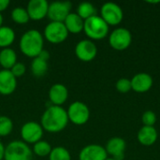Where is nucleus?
<instances>
[{
    "mask_svg": "<svg viewBox=\"0 0 160 160\" xmlns=\"http://www.w3.org/2000/svg\"><path fill=\"white\" fill-rule=\"evenodd\" d=\"M26 71V67L24 64L17 62L11 68H10V72L13 74V76L15 78H20L22 76H23L25 74Z\"/></svg>",
    "mask_w": 160,
    "mask_h": 160,
    "instance_id": "c756f323",
    "label": "nucleus"
},
{
    "mask_svg": "<svg viewBox=\"0 0 160 160\" xmlns=\"http://www.w3.org/2000/svg\"><path fill=\"white\" fill-rule=\"evenodd\" d=\"M4 157H5V146L0 142V160H4Z\"/></svg>",
    "mask_w": 160,
    "mask_h": 160,
    "instance_id": "473e14b6",
    "label": "nucleus"
},
{
    "mask_svg": "<svg viewBox=\"0 0 160 160\" xmlns=\"http://www.w3.org/2000/svg\"><path fill=\"white\" fill-rule=\"evenodd\" d=\"M2 24H3V16H2V14L0 13V27L2 26Z\"/></svg>",
    "mask_w": 160,
    "mask_h": 160,
    "instance_id": "72a5a7b5",
    "label": "nucleus"
},
{
    "mask_svg": "<svg viewBox=\"0 0 160 160\" xmlns=\"http://www.w3.org/2000/svg\"><path fill=\"white\" fill-rule=\"evenodd\" d=\"M75 54L82 62H91L98 54V48L91 39H82L76 44Z\"/></svg>",
    "mask_w": 160,
    "mask_h": 160,
    "instance_id": "9b49d317",
    "label": "nucleus"
},
{
    "mask_svg": "<svg viewBox=\"0 0 160 160\" xmlns=\"http://www.w3.org/2000/svg\"><path fill=\"white\" fill-rule=\"evenodd\" d=\"M132 42V35L130 31L124 27L114 29L109 37V43L112 48L117 51L128 49Z\"/></svg>",
    "mask_w": 160,
    "mask_h": 160,
    "instance_id": "6e6552de",
    "label": "nucleus"
},
{
    "mask_svg": "<svg viewBox=\"0 0 160 160\" xmlns=\"http://www.w3.org/2000/svg\"><path fill=\"white\" fill-rule=\"evenodd\" d=\"M17 63V53L11 48L2 49L0 51V66L3 69L10 70V68Z\"/></svg>",
    "mask_w": 160,
    "mask_h": 160,
    "instance_id": "aec40b11",
    "label": "nucleus"
},
{
    "mask_svg": "<svg viewBox=\"0 0 160 160\" xmlns=\"http://www.w3.org/2000/svg\"><path fill=\"white\" fill-rule=\"evenodd\" d=\"M38 57H39V58H41L42 60H44V61L48 62V60L50 59V52H49L47 50H43V51L38 54Z\"/></svg>",
    "mask_w": 160,
    "mask_h": 160,
    "instance_id": "7c9ffc66",
    "label": "nucleus"
},
{
    "mask_svg": "<svg viewBox=\"0 0 160 160\" xmlns=\"http://www.w3.org/2000/svg\"><path fill=\"white\" fill-rule=\"evenodd\" d=\"M76 13L83 21H85V20L97 15V9L93 4H91L89 2H82L78 6Z\"/></svg>",
    "mask_w": 160,
    "mask_h": 160,
    "instance_id": "5701e85b",
    "label": "nucleus"
},
{
    "mask_svg": "<svg viewBox=\"0 0 160 160\" xmlns=\"http://www.w3.org/2000/svg\"><path fill=\"white\" fill-rule=\"evenodd\" d=\"M43 35L36 30L30 29L22 34L19 41L21 52L29 58H36L44 50Z\"/></svg>",
    "mask_w": 160,
    "mask_h": 160,
    "instance_id": "f03ea898",
    "label": "nucleus"
},
{
    "mask_svg": "<svg viewBox=\"0 0 160 160\" xmlns=\"http://www.w3.org/2000/svg\"><path fill=\"white\" fill-rule=\"evenodd\" d=\"M17 78L13 76L10 70H0V94L3 96H9L16 90Z\"/></svg>",
    "mask_w": 160,
    "mask_h": 160,
    "instance_id": "dca6fc26",
    "label": "nucleus"
},
{
    "mask_svg": "<svg viewBox=\"0 0 160 160\" xmlns=\"http://www.w3.org/2000/svg\"><path fill=\"white\" fill-rule=\"evenodd\" d=\"M100 17L105 21V22L110 25L119 24L123 18L124 12L122 8L113 2H107L102 5L100 9Z\"/></svg>",
    "mask_w": 160,
    "mask_h": 160,
    "instance_id": "0eeeda50",
    "label": "nucleus"
},
{
    "mask_svg": "<svg viewBox=\"0 0 160 160\" xmlns=\"http://www.w3.org/2000/svg\"><path fill=\"white\" fill-rule=\"evenodd\" d=\"M106 160H115V159H114V158H108Z\"/></svg>",
    "mask_w": 160,
    "mask_h": 160,
    "instance_id": "f704fd0d",
    "label": "nucleus"
},
{
    "mask_svg": "<svg viewBox=\"0 0 160 160\" xmlns=\"http://www.w3.org/2000/svg\"><path fill=\"white\" fill-rule=\"evenodd\" d=\"M68 34L64 22H51L44 28L43 38L50 43L59 44L68 38Z\"/></svg>",
    "mask_w": 160,
    "mask_h": 160,
    "instance_id": "39448f33",
    "label": "nucleus"
},
{
    "mask_svg": "<svg viewBox=\"0 0 160 160\" xmlns=\"http://www.w3.org/2000/svg\"><path fill=\"white\" fill-rule=\"evenodd\" d=\"M68 121L76 126L86 124L90 118V110L88 106L82 101L72 102L67 111Z\"/></svg>",
    "mask_w": 160,
    "mask_h": 160,
    "instance_id": "423d86ee",
    "label": "nucleus"
},
{
    "mask_svg": "<svg viewBox=\"0 0 160 160\" xmlns=\"http://www.w3.org/2000/svg\"><path fill=\"white\" fill-rule=\"evenodd\" d=\"M33 152L22 141H12L5 147L4 160H32Z\"/></svg>",
    "mask_w": 160,
    "mask_h": 160,
    "instance_id": "20e7f679",
    "label": "nucleus"
},
{
    "mask_svg": "<svg viewBox=\"0 0 160 160\" xmlns=\"http://www.w3.org/2000/svg\"><path fill=\"white\" fill-rule=\"evenodd\" d=\"M13 129L12 120L5 115L0 116V137L8 136Z\"/></svg>",
    "mask_w": 160,
    "mask_h": 160,
    "instance_id": "bb28decb",
    "label": "nucleus"
},
{
    "mask_svg": "<svg viewBox=\"0 0 160 160\" xmlns=\"http://www.w3.org/2000/svg\"><path fill=\"white\" fill-rule=\"evenodd\" d=\"M31 71L36 77H42L48 71V62L39 57L33 58L31 62Z\"/></svg>",
    "mask_w": 160,
    "mask_h": 160,
    "instance_id": "4be33fe9",
    "label": "nucleus"
},
{
    "mask_svg": "<svg viewBox=\"0 0 160 160\" xmlns=\"http://www.w3.org/2000/svg\"><path fill=\"white\" fill-rule=\"evenodd\" d=\"M49 160H71L69 151L63 146L53 147L49 155Z\"/></svg>",
    "mask_w": 160,
    "mask_h": 160,
    "instance_id": "a878e982",
    "label": "nucleus"
},
{
    "mask_svg": "<svg viewBox=\"0 0 160 160\" xmlns=\"http://www.w3.org/2000/svg\"><path fill=\"white\" fill-rule=\"evenodd\" d=\"M158 136V131L154 127L143 126L140 128L137 138L141 144L144 146H151L157 142Z\"/></svg>",
    "mask_w": 160,
    "mask_h": 160,
    "instance_id": "a211bd4d",
    "label": "nucleus"
},
{
    "mask_svg": "<svg viewBox=\"0 0 160 160\" xmlns=\"http://www.w3.org/2000/svg\"><path fill=\"white\" fill-rule=\"evenodd\" d=\"M15 38L16 34L11 27L3 25L0 27V48H10L15 40Z\"/></svg>",
    "mask_w": 160,
    "mask_h": 160,
    "instance_id": "412c9836",
    "label": "nucleus"
},
{
    "mask_svg": "<svg viewBox=\"0 0 160 160\" xmlns=\"http://www.w3.org/2000/svg\"><path fill=\"white\" fill-rule=\"evenodd\" d=\"M83 32L91 40H100L107 37L109 25L98 15H95L84 21Z\"/></svg>",
    "mask_w": 160,
    "mask_h": 160,
    "instance_id": "7ed1b4c3",
    "label": "nucleus"
},
{
    "mask_svg": "<svg viewBox=\"0 0 160 160\" xmlns=\"http://www.w3.org/2000/svg\"><path fill=\"white\" fill-rule=\"evenodd\" d=\"M49 2L46 0H30L27 3L26 10L30 20L40 21L48 15Z\"/></svg>",
    "mask_w": 160,
    "mask_h": 160,
    "instance_id": "f8f14e48",
    "label": "nucleus"
},
{
    "mask_svg": "<svg viewBox=\"0 0 160 160\" xmlns=\"http://www.w3.org/2000/svg\"><path fill=\"white\" fill-rule=\"evenodd\" d=\"M9 4H10L9 0H0V13L6 10L8 8Z\"/></svg>",
    "mask_w": 160,
    "mask_h": 160,
    "instance_id": "2f4dec72",
    "label": "nucleus"
},
{
    "mask_svg": "<svg viewBox=\"0 0 160 160\" xmlns=\"http://www.w3.org/2000/svg\"><path fill=\"white\" fill-rule=\"evenodd\" d=\"M115 87L117 89V91H119L120 93H128L129 92L132 88H131V81L127 79V78H121L116 82Z\"/></svg>",
    "mask_w": 160,
    "mask_h": 160,
    "instance_id": "cd10ccee",
    "label": "nucleus"
},
{
    "mask_svg": "<svg viewBox=\"0 0 160 160\" xmlns=\"http://www.w3.org/2000/svg\"><path fill=\"white\" fill-rule=\"evenodd\" d=\"M10 16H11L12 21H13L15 23H17V24H25V23H27V22H29V20H30L26 8H22V7L14 8L11 10Z\"/></svg>",
    "mask_w": 160,
    "mask_h": 160,
    "instance_id": "b1692460",
    "label": "nucleus"
},
{
    "mask_svg": "<svg viewBox=\"0 0 160 160\" xmlns=\"http://www.w3.org/2000/svg\"><path fill=\"white\" fill-rule=\"evenodd\" d=\"M52 149V145L47 141L41 140L33 145L32 152H33V154H35L36 156H38L39 158H45V157H49Z\"/></svg>",
    "mask_w": 160,
    "mask_h": 160,
    "instance_id": "393cba45",
    "label": "nucleus"
},
{
    "mask_svg": "<svg viewBox=\"0 0 160 160\" xmlns=\"http://www.w3.org/2000/svg\"><path fill=\"white\" fill-rule=\"evenodd\" d=\"M68 98V90L62 83H54L49 90V99L54 106H62Z\"/></svg>",
    "mask_w": 160,
    "mask_h": 160,
    "instance_id": "f3484780",
    "label": "nucleus"
},
{
    "mask_svg": "<svg viewBox=\"0 0 160 160\" xmlns=\"http://www.w3.org/2000/svg\"><path fill=\"white\" fill-rule=\"evenodd\" d=\"M43 132H44V130H43L41 125L35 121L26 122L21 128L22 140L28 145L29 144L34 145L38 142L41 141Z\"/></svg>",
    "mask_w": 160,
    "mask_h": 160,
    "instance_id": "1a4fd4ad",
    "label": "nucleus"
},
{
    "mask_svg": "<svg viewBox=\"0 0 160 160\" xmlns=\"http://www.w3.org/2000/svg\"><path fill=\"white\" fill-rule=\"evenodd\" d=\"M143 126L146 127H154L157 122V115L153 111H146L143 112L142 117Z\"/></svg>",
    "mask_w": 160,
    "mask_h": 160,
    "instance_id": "c85d7f7f",
    "label": "nucleus"
},
{
    "mask_svg": "<svg viewBox=\"0 0 160 160\" xmlns=\"http://www.w3.org/2000/svg\"><path fill=\"white\" fill-rule=\"evenodd\" d=\"M64 24L68 33L79 34L82 31H83L84 21L77 13L70 12L64 21Z\"/></svg>",
    "mask_w": 160,
    "mask_h": 160,
    "instance_id": "6ab92c4d",
    "label": "nucleus"
},
{
    "mask_svg": "<svg viewBox=\"0 0 160 160\" xmlns=\"http://www.w3.org/2000/svg\"><path fill=\"white\" fill-rule=\"evenodd\" d=\"M131 81V88L137 93H145L153 86V78L150 74L145 72L137 73L133 76Z\"/></svg>",
    "mask_w": 160,
    "mask_h": 160,
    "instance_id": "2eb2a0df",
    "label": "nucleus"
},
{
    "mask_svg": "<svg viewBox=\"0 0 160 160\" xmlns=\"http://www.w3.org/2000/svg\"><path fill=\"white\" fill-rule=\"evenodd\" d=\"M68 122V112L62 106H49L40 118L43 130L50 133L61 132L67 128Z\"/></svg>",
    "mask_w": 160,
    "mask_h": 160,
    "instance_id": "f257e3e1",
    "label": "nucleus"
},
{
    "mask_svg": "<svg viewBox=\"0 0 160 160\" xmlns=\"http://www.w3.org/2000/svg\"><path fill=\"white\" fill-rule=\"evenodd\" d=\"M107 158L108 154L105 147L99 144L86 145L79 154V160H106Z\"/></svg>",
    "mask_w": 160,
    "mask_h": 160,
    "instance_id": "ddd939ff",
    "label": "nucleus"
},
{
    "mask_svg": "<svg viewBox=\"0 0 160 160\" xmlns=\"http://www.w3.org/2000/svg\"><path fill=\"white\" fill-rule=\"evenodd\" d=\"M71 10V3L68 1H55L49 4L47 17L51 22H64Z\"/></svg>",
    "mask_w": 160,
    "mask_h": 160,
    "instance_id": "9d476101",
    "label": "nucleus"
},
{
    "mask_svg": "<svg viewBox=\"0 0 160 160\" xmlns=\"http://www.w3.org/2000/svg\"><path fill=\"white\" fill-rule=\"evenodd\" d=\"M127 144L124 139L119 137H113L110 139L105 146V150L115 160H123L125 158V150Z\"/></svg>",
    "mask_w": 160,
    "mask_h": 160,
    "instance_id": "4468645a",
    "label": "nucleus"
}]
</instances>
